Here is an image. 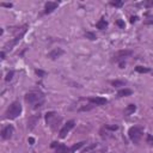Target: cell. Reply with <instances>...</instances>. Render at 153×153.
<instances>
[{
	"label": "cell",
	"instance_id": "obj_1",
	"mask_svg": "<svg viewBox=\"0 0 153 153\" xmlns=\"http://www.w3.org/2000/svg\"><path fill=\"white\" fill-rule=\"evenodd\" d=\"M25 101L34 105V108H39L43 105L44 103V95L42 92H37V91H33V92H29L25 96Z\"/></svg>",
	"mask_w": 153,
	"mask_h": 153
},
{
	"label": "cell",
	"instance_id": "obj_2",
	"mask_svg": "<svg viewBox=\"0 0 153 153\" xmlns=\"http://www.w3.org/2000/svg\"><path fill=\"white\" fill-rule=\"evenodd\" d=\"M20 112H22V105H20V103L19 102H13L11 105L9 107L7 111H6V117L13 120L16 117H18L20 115Z\"/></svg>",
	"mask_w": 153,
	"mask_h": 153
},
{
	"label": "cell",
	"instance_id": "obj_3",
	"mask_svg": "<svg viewBox=\"0 0 153 153\" xmlns=\"http://www.w3.org/2000/svg\"><path fill=\"white\" fill-rule=\"evenodd\" d=\"M128 135H129V139L134 143H138L142 136V129L139 127H132L129 129V132H128Z\"/></svg>",
	"mask_w": 153,
	"mask_h": 153
},
{
	"label": "cell",
	"instance_id": "obj_4",
	"mask_svg": "<svg viewBox=\"0 0 153 153\" xmlns=\"http://www.w3.org/2000/svg\"><path fill=\"white\" fill-rule=\"evenodd\" d=\"M46 121H47V124H49L53 128V129H55L56 121H58V122H60L61 117H59L56 112H48V114L46 115Z\"/></svg>",
	"mask_w": 153,
	"mask_h": 153
},
{
	"label": "cell",
	"instance_id": "obj_5",
	"mask_svg": "<svg viewBox=\"0 0 153 153\" xmlns=\"http://www.w3.org/2000/svg\"><path fill=\"white\" fill-rule=\"evenodd\" d=\"M132 55V52L131 50H120L117 52L115 55H114V61H123L126 58H128V56Z\"/></svg>",
	"mask_w": 153,
	"mask_h": 153
},
{
	"label": "cell",
	"instance_id": "obj_6",
	"mask_svg": "<svg viewBox=\"0 0 153 153\" xmlns=\"http://www.w3.org/2000/svg\"><path fill=\"white\" fill-rule=\"evenodd\" d=\"M74 127V121H68V122L63 126V128L60 131V138H66V135L69 133V131L72 129V128Z\"/></svg>",
	"mask_w": 153,
	"mask_h": 153
},
{
	"label": "cell",
	"instance_id": "obj_7",
	"mask_svg": "<svg viewBox=\"0 0 153 153\" xmlns=\"http://www.w3.org/2000/svg\"><path fill=\"white\" fill-rule=\"evenodd\" d=\"M52 147L55 148L56 153H71L69 148L63 143H59V142H53L52 143Z\"/></svg>",
	"mask_w": 153,
	"mask_h": 153
},
{
	"label": "cell",
	"instance_id": "obj_8",
	"mask_svg": "<svg viewBox=\"0 0 153 153\" xmlns=\"http://www.w3.org/2000/svg\"><path fill=\"white\" fill-rule=\"evenodd\" d=\"M13 132H14L13 126H11V124L6 126V127L4 128V129L1 131V138H3V139H5V140L10 139L11 136H12V134H13Z\"/></svg>",
	"mask_w": 153,
	"mask_h": 153
},
{
	"label": "cell",
	"instance_id": "obj_9",
	"mask_svg": "<svg viewBox=\"0 0 153 153\" xmlns=\"http://www.w3.org/2000/svg\"><path fill=\"white\" fill-rule=\"evenodd\" d=\"M88 102H90L91 104H93V105H104V104H107L108 101L105 98L103 97H91L87 99Z\"/></svg>",
	"mask_w": 153,
	"mask_h": 153
},
{
	"label": "cell",
	"instance_id": "obj_10",
	"mask_svg": "<svg viewBox=\"0 0 153 153\" xmlns=\"http://www.w3.org/2000/svg\"><path fill=\"white\" fill-rule=\"evenodd\" d=\"M63 54H65L63 49H61V48H56V49L52 50L49 54H48V58H50L52 60H55V59L60 58V56H62Z\"/></svg>",
	"mask_w": 153,
	"mask_h": 153
},
{
	"label": "cell",
	"instance_id": "obj_11",
	"mask_svg": "<svg viewBox=\"0 0 153 153\" xmlns=\"http://www.w3.org/2000/svg\"><path fill=\"white\" fill-rule=\"evenodd\" d=\"M56 7H58V3H53V1H48L47 4H46V13H50V12H53Z\"/></svg>",
	"mask_w": 153,
	"mask_h": 153
},
{
	"label": "cell",
	"instance_id": "obj_12",
	"mask_svg": "<svg viewBox=\"0 0 153 153\" xmlns=\"http://www.w3.org/2000/svg\"><path fill=\"white\" fill-rule=\"evenodd\" d=\"M136 110V107H135V104H129L126 109H124V115L126 116H129L131 114H133V112Z\"/></svg>",
	"mask_w": 153,
	"mask_h": 153
},
{
	"label": "cell",
	"instance_id": "obj_13",
	"mask_svg": "<svg viewBox=\"0 0 153 153\" xmlns=\"http://www.w3.org/2000/svg\"><path fill=\"white\" fill-rule=\"evenodd\" d=\"M131 95H132V90H129V88H123V90H120L117 92L118 97H127V96H131Z\"/></svg>",
	"mask_w": 153,
	"mask_h": 153
},
{
	"label": "cell",
	"instance_id": "obj_14",
	"mask_svg": "<svg viewBox=\"0 0 153 153\" xmlns=\"http://www.w3.org/2000/svg\"><path fill=\"white\" fill-rule=\"evenodd\" d=\"M107 27H108V22H107L105 19H104V18H102V19L97 23V28H98L99 30H104Z\"/></svg>",
	"mask_w": 153,
	"mask_h": 153
},
{
	"label": "cell",
	"instance_id": "obj_15",
	"mask_svg": "<svg viewBox=\"0 0 153 153\" xmlns=\"http://www.w3.org/2000/svg\"><path fill=\"white\" fill-rule=\"evenodd\" d=\"M85 145V142L84 141H82V142H78V143H75V145H73V146H72L71 148H69V151H71V153H74L77 150H79L80 147H83Z\"/></svg>",
	"mask_w": 153,
	"mask_h": 153
},
{
	"label": "cell",
	"instance_id": "obj_16",
	"mask_svg": "<svg viewBox=\"0 0 153 153\" xmlns=\"http://www.w3.org/2000/svg\"><path fill=\"white\" fill-rule=\"evenodd\" d=\"M135 71H136V72H139V73H148V72H150L151 69H150V68H147V67L136 66V67H135Z\"/></svg>",
	"mask_w": 153,
	"mask_h": 153
},
{
	"label": "cell",
	"instance_id": "obj_17",
	"mask_svg": "<svg viewBox=\"0 0 153 153\" xmlns=\"http://www.w3.org/2000/svg\"><path fill=\"white\" fill-rule=\"evenodd\" d=\"M112 86H115V87H118V86H124L126 83L124 82H121V80H114V82L111 83Z\"/></svg>",
	"mask_w": 153,
	"mask_h": 153
},
{
	"label": "cell",
	"instance_id": "obj_18",
	"mask_svg": "<svg viewBox=\"0 0 153 153\" xmlns=\"http://www.w3.org/2000/svg\"><path fill=\"white\" fill-rule=\"evenodd\" d=\"M85 37L88 38V39H91V41H95V39H96V35L92 34V33H85Z\"/></svg>",
	"mask_w": 153,
	"mask_h": 153
},
{
	"label": "cell",
	"instance_id": "obj_19",
	"mask_svg": "<svg viewBox=\"0 0 153 153\" xmlns=\"http://www.w3.org/2000/svg\"><path fill=\"white\" fill-rule=\"evenodd\" d=\"M13 74H14V72H13V71H10L9 73H7L6 78H5V80H6V82H11V80H12V78H13Z\"/></svg>",
	"mask_w": 153,
	"mask_h": 153
},
{
	"label": "cell",
	"instance_id": "obj_20",
	"mask_svg": "<svg viewBox=\"0 0 153 153\" xmlns=\"http://www.w3.org/2000/svg\"><path fill=\"white\" fill-rule=\"evenodd\" d=\"M111 6H115V7H121L123 5V1H111L110 3Z\"/></svg>",
	"mask_w": 153,
	"mask_h": 153
},
{
	"label": "cell",
	"instance_id": "obj_21",
	"mask_svg": "<svg viewBox=\"0 0 153 153\" xmlns=\"http://www.w3.org/2000/svg\"><path fill=\"white\" fill-rule=\"evenodd\" d=\"M116 24H117V25H118L121 29H124V28H126L124 22H123V20H121V19H117V20H116Z\"/></svg>",
	"mask_w": 153,
	"mask_h": 153
},
{
	"label": "cell",
	"instance_id": "obj_22",
	"mask_svg": "<svg viewBox=\"0 0 153 153\" xmlns=\"http://www.w3.org/2000/svg\"><path fill=\"white\" fill-rule=\"evenodd\" d=\"M107 129H110V131H117L118 129V126L117 124H114V126H105Z\"/></svg>",
	"mask_w": 153,
	"mask_h": 153
},
{
	"label": "cell",
	"instance_id": "obj_23",
	"mask_svg": "<svg viewBox=\"0 0 153 153\" xmlns=\"http://www.w3.org/2000/svg\"><path fill=\"white\" fill-rule=\"evenodd\" d=\"M146 140H147V143L153 145V136H152L151 134H148V135H147V139H146Z\"/></svg>",
	"mask_w": 153,
	"mask_h": 153
},
{
	"label": "cell",
	"instance_id": "obj_24",
	"mask_svg": "<svg viewBox=\"0 0 153 153\" xmlns=\"http://www.w3.org/2000/svg\"><path fill=\"white\" fill-rule=\"evenodd\" d=\"M145 6L147 7V9H150V7H153V0H148V1L145 3Z\"/></svg>",
	"mask_w": 153,
	"mask_h": 153
},
{
	"label": "cell",
	"instance_id": "obj_25",
	"mask_svg": "<svg viewBox=\"0 0 153 153\" xmlns=\"http://www.w3.org/2000/svg\"><path fill=\"white\" fill-rule=\"evenodd\" d=\"M36 73H37L39 77H44V75H46V72H43V71H39V69H36Z\"/></svg>",
	"mask_w": 153,
	"mask_h": 153
},
{
	"label": "cell",
	"instance_id": "obj_26",
	"mask_svg": "<svg viewBox=\"0 0 153 153\" xmlns=\"http://www.w3.org/2000/svg\"><path fill=\"white\" fill-rule=\"evenodd\" d=\"M145 24H147V25H151V24H153V18H150L147 20H145Z\"/></svg>",
	"mask_w": 153,
	"mask_h": 153
},
{
	"label": "cell",
	"instance_id": "obj_27",
	"mask_svg": "<svg viewBox=\"0 0 153 153\" xmlns=\"http://www.w3.org/2000/svg\"><path fill=\"white\" fill-rule=\"evenodd\" d=\"M96 147V143H93V145H91V146H88L86 150H85V152H88V151H91L92 148H95Z\"/></svg>",
	"mask_w": 153,
	"mask_h": 153
},
{
	"label": "cell",
	"instance_id": "obj_28",
	"mask_svg": "<svg viewBox=\"0 0 153 153\" xmlns=\"http://www.w3.org/2000/svg\"><path fill=\"white\" fill-rule=\"evenodd\" d=\"M124 66H126V62L124 61H121L120 62V68H124Z\"/></svg>",
	"mask_w": 153,
	"mask_h": 153
},
{
	"label": "cell",
	"instance_id": "obj_29",
	"mask_svg": "<svg viewBox=\"0 0 153 153\" xmlns=\"http://www.w3.org/2000/svg\"><path fill=\"white\" fill-rule=\"evenodd\" d=\"M136 20H138V17H136V16H135V17H132V18H131V23H134V22H136Z\"/></svg>",
	"mask_w": 153,
	"mask_h": 153
},
{
	"label": "cell",
	"instance_id": "obj_30",
	"mask_svg": "<svg viewBox=\"0 0 153 153\" xmlns=\"http://www.w3.org/2000/svg\"><path fill=\"white\" fill-rule=\"evenodd\" d=\"M29 142H30V145H34L35 139H34V138H29Z\"/></svg>",
	"mask_w": 153,
	"mask_h": 153
},
{
	"label": "cell",
	"instance_id": "obj_31",
	"mask_svg": "<svg viewBox=\"0 0 153 153\" xmlns=\"http://www.w3.org/2000/svg\"><path fill=\"white\" fill-rule=\"evenodd\" d=\"M1 6H4V7H12V4H1Z\"/></svg>",
	"mask_w": 153,
	"mask_h": 153
},
{
	"label": "cell",
	"instance_id": "obj_32",
	"mask_svg": "<svg viewBox=\"0 0 153 153\" xmlns=\"http://www.w3.org/2000/svg\"><path fill=\"white\" fill-rule=\"evenodd\" d=\"M1 59H5V53L1 52Z\"/></svg>",
	"mask_w": 153,
	"mask_h": 153
},
{
	"label": "cell",
	"instance_id": "obj_33",
	"mask_svg": "<svg viewBox=\"0 0 153 153\" xmlns=\"http://www.w3.org/2000/svg\"><path fill=\"white\" fill-rule=\"evenodd\" d=\"M101 153H102V152H101Z\"/></svg>",
	"mask_w": 153,
	"mask_h": 153
}]
</instances>
